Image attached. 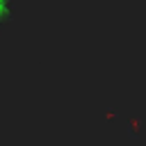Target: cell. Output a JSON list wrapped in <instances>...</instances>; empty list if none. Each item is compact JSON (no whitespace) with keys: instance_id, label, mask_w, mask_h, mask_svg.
<instances>
[{"instance_id":"1","label":"cell","mask_w":146,"mask_h":146,"mask_svg":"<svg viewBox=\"0 0 146 146\" xmlns=\"http://www.w3.org/2000/svg\"><path fill=\"white\" fill-rule=\"evenodd\" d=\"M11 9H14V2L11 0H0V25L11 16Z\"/></svg>"}]
</instances>
